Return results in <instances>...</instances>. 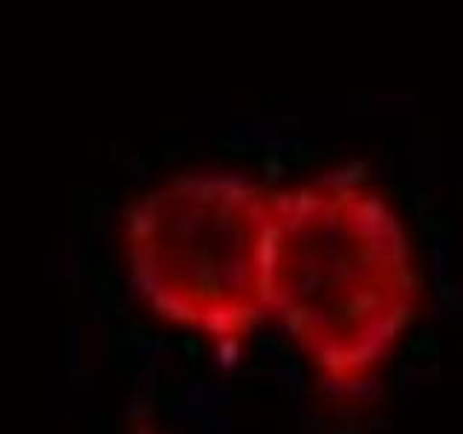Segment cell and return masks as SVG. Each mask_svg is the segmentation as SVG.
Listing matches in <instances>:
<instances>
[{
	"mask_svg": "<svg viewBox=\"0 0 463 434\" xmlns=\"http://www.w3.org/2000/svg\"><path fill=\"white\" fill-rule=\"evenodd\" d=\"M134 434H165L163 429H156V423L151 417H139L134 423Z\"/></svg>",
	"mask_w": 463,
	"mask_h": 434,
	"instance_id": "3",
	"label": "cell"
},
{
	"mask_svg": "<svg viewBox=\"0 0 463 434\" xmlns=\"http://www.w3.org/2000/svg\"><path fill=\"white\" fill-rule=\"evenodd\" d=\"M423 304L402 212L354 168L275 188L267 318L279 322L333 402L371 394Z\"/></svg>",
	"mask_w": 463,
	"mask_h": 434,
	"instance_id": "1",
	"label": "cell"
},
{
	"mask_svg": "<svg viewBox=\"0 0 463 434\" xmlns=\"http://www.w3.org/2000/svg\"><path fill=\"white\" fill-rule=\"evenodd\" d=\"M272 206L275 188L226 168L183 171L142 192L119 229L139 301L235 362L267 322Z\"/></svg>",
	"mask_w": 463,
	"mask_h": 434,
	"instance_id": "2",
	"label": "cell"
}]
</instances>
